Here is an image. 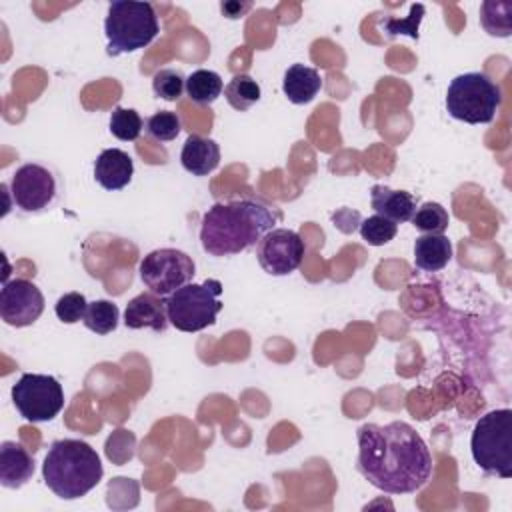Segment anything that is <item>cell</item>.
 <instances>
[{
	"instance_id": "1",
	"label": "cell",
	"mask_w": 512,
	"mask_h": 512,
	"mask_svg": "<svg viewBox=\"0 0 512 512\" xmlns=\"http://www.w3.org/2000/svg\"><path fill=\"white\" fill-rule=\"evenodd\" d=\"M358 470L386 494H412L432 476V456L422 436L406 422L358 428Z\"/></svg>"
},
{
	"instance_id": "2",
	"label": "cell",
	"mask_w": 512,
	"mask_h": 512,
	"mask_svg": "<svg viewBox=\"0 0 512 512\" xmlns=\"http://www.w3.org/2000/svg\"><path fill=\"white\" fill-rule=\"evenodd\" d=\"M282 218L276 206L256 198L216 202L202 216L200 242L210 256L240 254L274 230Z\"/></svg>"
},
{
	"instance_id": "3",
	"label": "cell",
	"mask_w": 512,
	"mask_h": 512,
	"mask_svg": "<svg viewBox=\"0 0 512 512\" xmlns=\"http://www.w3.org/2000/svg\"><path fill=\"white\" fill-rule=\"evenodd\" d=\"M102 462L96 450L76 438L52 442L42 464L44 484L62 500L86 496L102 480Z\"/></svg>"
},
{
	"instance_id": "4",
	"label": "cell",
	"mask_w": 512,
	"mask_h": 512,
	"mask_svg": "<svg viewBox=\"0 0 512 512\" xmlns=\"http://www.w3.org/2000/svg\"><path fill=\"white\" fill-rule=\"evenodd\" d=\"M108 54L120 56L148 46L160 32L158 16L148 2L116 0L108 6L104 20Z\"/></svg>"
},
{
	"instance_id": "5",
	"label": "cell",
	"mask_w": 512,
	"mask_h": 512,
	"mask_svg": "<svg viewBox=\"0 0 512 512\" xmlns=\"http://www.w3.org/2000/svg\"><path fill=\"white\" fill-rule=\"evenodd\" d=\"M474 462L492 476H512V410L498 408L484 414L470 438Z\"/></svg>"
},
{
	"instance_id": "6",
	"label": "cell",
	"mask_w": 512,
	"mask_h": 512,
	"mask_svg": "<svg viewBox=\"0 0 512 512\" xmlns=\"http://www.w3.org/2000/svg\"><path fill=\"white\" fill-rule=\"evenodd\" d=\"M222 282L208 278L202 284L188 282L166 296L168 322L180 332H200L216 322L222 310Z\"/></svg>"
},
{
	"instance_id": "7",
	"label": "cell",
	"mask_w": 512,
	"mask_h": 512,
	"mask_svg": "<svg viewBox=\"0 0 512 512\" xmlns=\"http://www.w3.org/2000/svg\"><path fill=\"white\" fill-rule=\"evenodd\" d=\"M500 88L482 72L456 76L446 92V108L452 118L468 124H486L500 108Z\"/></svg>"
},
{
	"instance_id": "8",
	"label": "cell",
	"mask_w": 512,
	"mask_h": 512,
	"mask_svg": "<svg viewBox=\"0 0 512 512\" xmlns=\"http://www.w3.org/2000/svg\"><path fill=\"white\" fill-rule=\"evenodd\" d=\"M12 402L28 422H48L64 408L62 384L48 374H22L12 386Z\"/></svg>"
},
{
	"instance_id": "9",
	"label": "cell",
	"mask_w": 512,
	"mask_h": 512,
	"mask_svg": "<svg viewBox=\"0 0 512 512\" xmlns=\"http://www.w3.org/2000/svg\"><path fill=\"white\" fill-rule=\"evenodd\" d=\"M194 260L176 248H158L148 252L140 262V278L148 292L166 298L192 280Z\"/></svg>"
},
{
	"instance_id": "10",
	"label": "cell",
	"mask_w": 512,
	"mask_h": 512,
	"mask_svg": "<svg viewBox=\"0 0 512 512\" xmlns=\"http://www.w3.org/2000/svg\"><path fill=\"white\" fill-rule=\"evenodd\" d=\"M10 194L22 212H40L48 208L56 198V178L54 174L38 164H22L10 180Z\"/></svg>"
},
{
	"instance_id": "11",
	"label": "cell",
	"mask_w": 512,
	"mask_h": 512,
	"mask_svg": "<svg viewBox=\"0 0 512 512\" xmlns=\"http://www.w3.org/2000/svg\"><path fill=\"white\" fill-rule=\"evenodd\" d=\"M304 240L288 228H274L262 236L256 248L258 264L272 276L294 272L304 258Z\"/></svg>"
},
{
	"instance_id": "12",
	"label": "cell",
	"mask_w": 512,
	"mask_h": 512,
	"mask_svg": "<svg viewBox=\"0 0 512 512\" xmlns=\"http://www.w3.org/2000/svg\"><path fill=\"white\" fill-rule=\"evenodd\" d=\"M42 312L44 296L34 282L26 278L4 280L0 292V316L8 326H30L40 318Z\"/></svg>"
},
{
	"instance_id": "13",
	"label": "cell",
	"mask_w": 512,
	"mask_h": 512,
	"mask_svg": "<svg viewBox=\"0 0 512 512\" xmlns=\"http://www.w3.org/2000/svg\"><path fill=\"white\" fill-rule=\"evenodd\" d=\"M124 324L130 330L140 328H152L154 332H164L168 322L166 316V304L160 296L152 292H142L134 296L124 310Z\"/></svg>"
},
{
	"instance_id": "14",
	"label": "cell",
	"mask_w": 512,
	"mask_h": 512,
	"mask_svg": "<svg viewBox=\"0 0 512 512\" xmlns=\"http://www.w3.org/2000/svg\"><path fill=\"white\" fill-rule=\"evenodd\" d=\"M132 174V158L120 148L102 150L94 162V178L106 190H122L130 184Z\"/></svg>"
},
{
	"instance_id": "15",
	"label": "cell",
	"mask_w": 512,
	"mask_h": 512,
	"mask_svg": "<svg viewBox=\"0 0 512 512\" xmlns=\"http://www.w3.org/2000/svg\"><path fill=\"white\" fill-rule=\"evenodd\" d=\"M34 474L32 454L18 442L4 440L0 444V484L4 488H20Z\"/></svg>"
},
{
	"instance_id": "16",
	"label": "cell",
	"mask_w": 512,
	"mask_h": 512,
	"mask_svg": "<svg viewBox=\"0 0 512 512\" xmlns=\"http://www.w3.org/2000/svg\"><path fill=\"white\" fill-rule=\"evenodd\" d=\"M180 162L192 176H206L220 164V146L212 138L190 134L182 146Z\"/></svg>"
},
{
	"instance_id": "17",
	"label": "cell",
	"mask_w": 512,
	"mask_h": 512,
	"mask_svg": "<svg viewBox=\"0 0 512 512\" xmlns=\"http://www.w3.org/2000/svg\"><path fill=\"white\" fill-rule=\"evenodd\" d=\"M370 204L376 214L392 220V222H408L416 212V198L406 190H392L382 184L372 186Z\"/></svg>"
},
{
	"instance_id": "18",
	"label": "cell",
	"mask_w": 512,
	"mask_h": 512,
	"mask_svg": "<svg viewBox=\"0 0 512 512\" xmlns=\"http://www.w3.org/2000/svg\"><path fill=\"white\" fill-rule=\"evenodd\" d=\"M322 88V78L318 74V70L304 66V64H292L286 72H284V80H282V90L286 94V98L292 104H308L314 100V96L320 92Z\"/></svg>"
},
{
	"instance_id": "19",
	"label": "cell",
	"mask_w": 512,
	"mask_h": 512,
	"mask_svg": "<svg viewBox=\"0 0 512 512\" xmlns=\"http://www.w3.org/2000/svg\"><path fill=\"white\" fill-rule=\"evenodd\" d=\"M452 258V242L444 234H422L414 242V264L424 272L442 270Z\"/></svg>"
},
{
	"instance_id": "20",
	"label": "cell",
	"mask_w": 512,
	"mask_h": 512,
	"mask_svg": "<svg viewBox=\"0 0 512 512\" xmlns=\"http://www.w3.org/2000/svg\"><path fill=\"white\" fill-rule=\"evenodd\" d=\"M222 78L214 70H194L186 78V94L196 104H212L222 94Z\"/></svg>"
},
{
	"instance_id": "21",
	"label": "cell",
	"mask_w": 512,
	"mask_h": 512,
	"mask_svg": "<svg viewBox=\"0 0 512 512\" xmlns=\"http://www.w3.org/2000/svg\"><path fill=\"white\" fill-rule=\"evenodd\" d=\"M480 22L484 30L492 36H510L512 32V4L486 0L480 6Z\"/></svg>"
},
{
	"instance_id": "22",
	"label": "cell",
	"mask_w": 512,
	"mask_h": 512,
	"mask_svg": "<svg viewBox=\"0 0 512 512\" xmlns=\"http://www.w3.org/2000/svg\"><path fill=\"white\" fill-rule=\"evenodd\" d=\"M224 96L228 104L238 110L246 112L250 106H254L260 100V86L258 82L248 74H236L224 88Z\"/></svg>"
},
{
	"instance_id": "23",
	"label": "cell",
	"mask_w": 512,
	"mask_h": 512,
	"mask_svg": "<svg viewBox=\"0 0 512 512\" xmlns=\"http://www.w3.org/2000/svg\"><path fill=\"white\" fill-rule=\"evenodd\" d=\"M118 316H120V310L114 302L94 300V302L88 304L82 322L88 330L104 336V334H110L112 330H116Z\"/></svg>"
},
{
	"instance_id": "24",
	"label": "cell",
	"mask_w": 512,
	"mask_h": 512,
	"mask_svg": "<svg viewBox=\"0 0 512 512\" xmlns=\"http://www.w3.org/2000/svg\"><path fill=\"white\" fill-rule=\"evenodd\" d=\"M410 220L424 234H444L450 224L446 208L438 202H424L420 208H416Z\"/></svg>"
},
{
	"instance_id": "25",
	"label": "cell",
	"mask_w": 512,
	"mask_h": 512,
	"mask_svg": "<svg viewBox=\"0 0 512 512\" xmlns=\"http://www.w3.org/2000/svg\"><path fill=\"white\" fill-rule=\"evenodd\" d=\"M142 118L134 108H114L112 116H110V132L112 136H116L122 142H132L140 136L142 132Z\"/></svg>"
},
{
	"instance_id": "26",
	"label": "cell",
	"mask_w": 512,
	"mask_h": 512,
	"mask_svg": "<svg viewBox=\"0 0 512 512\" xmlns=\"http://www.w3.org/2000/svg\"><path fill=\"white\" fill-rule=\"evenodd\" d=\"M152 90L158 98L174 102L186 90V78L178 70H172V68L158 70L152 78Z\"/></svg>"
},
{
	"instance_id": "27",
	"label": "cell",
	"mask_w": 512,
	"mask_h": 512,
	"mask_svg": "<svg viewBox=\"0 0 512 512\" xmlns=\"http://www.w3.org/2000/svg\"><path fill=\"white\" fill-rule=\"evenodd\" d=\"M396 232H398L396 222H392L380 214H374L360 224V234L370 246L388 244L396 236Z\"/></svg>"
},
{
	"instance_id": "28",
	"label": "cell",
	"mask_w": 512,
	"mask_h": 512,
	"mask_svg": "<svg viewBox=\"0 0 512 512\" xmlns=\"http://www.w3.org/2000/svg\"><path fill=\"white\" fill-rule=\"evenodd\" d=\"M180 118L176 112L170 110H160L156 114H152L146 120V130L154 140L160 142H170L180 134Z\"/></svg>"
},
{
	"instance_id": "29",
	"label": "cell",
	"mask_w": 512,
	"mask_h": 512,
	"mask_svg": "<svg viewBox=\"0 0 512 512\" xmlns=\"http://www.w3.org/2000/svg\"><path fill=\"white\" fill-rule=\"evenodd\" d=\"M86 308H88V302H86L84 294L68 292V294L58 298V302L54 306V312H56L58 320H62L64 324H74L78 320H84Z\"/></svg>"
},
{
	"instance_id": "30",
	"label": "cell",
	"mask_w": 512,
	"mask_h": 512,
	"mask_svg": "<svg viewBox=\"0 0 512 512\" xmlns=\"http://www.w3.org/2000/svg\"><path fill=\"white\" fill-rule=\"evenodd\" d=\"M424 16V6L422 4H412L410 6V14L402 20L398 18H386L382 22V28L388 36H396V34H408L410 38H418V26L422 22Z\"/></svg>"
},
{
	"instance_id": "31",
	"label": "cell",
	"mask_w": 512,
	"mask_h": 512,
	"mask_svg": "<svg viewBox=\"0 0 512 512\" xmlns=\"http://www.w3.org/2000/svg\"><path fill=\"white\" fill-rule=\"evenodd\" d=\"M250 8H252V2H238V0H228V2H222V4H220L222 14H224L226 18H230V20L242 18Z\"/></svg>"
}]
</instances>
